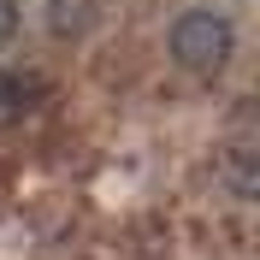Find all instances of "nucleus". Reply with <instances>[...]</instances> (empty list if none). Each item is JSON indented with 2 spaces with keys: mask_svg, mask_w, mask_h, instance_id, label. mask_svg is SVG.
<instances>
[{
  "mask_svg": "<svg viewBox=\"0 0 260 260\" xmlns=\"http://www.w3.org/2000/svg\"><path fill=\"white\" fill-rule=\"evenodd\" d=\"M166 48H172V65L189 71V77H219L231 65V48H237V30H231L225 12H207V6H195L172 24L166 36Z\"/></svg>",
  "mask_w": 260,
  "mask_h": 260,
  "instance_id": "nucleus-1",
  "label": "nucleus"
},
{
  "mask_svg": "<svg viewBox=\"0 0 260 260\" xmlns=\"http://www.w3.org/2000/svg\"><path fill=\"white\" fill-rule=\"evenodd\" d=\"M225 183H231V195H243V201L260 195V160H254V142H248V136H231V148H225Z\"/></svg>",
  "mask_w": 260,
  "mask_h": 260,
  "instance_id": "nucleus-2",
  "label": "nucleus"
},
{
  "mask_svg": "<svg viewBox=\"0 0 260 260\" xmlns=\"http://www.w3.org/2000/svg\"><path fill=\"white\" fill-rule=\"evenodd\" d=\"M89 24H95V0H48V30L59 36V42L83 36Z\"/></svg>",
  "mask_w": 260,
  "mask_h": 260,
  "instance_id": "nucleus-3",
  "label": "nucleus"
},
{
  "mask_svg": "<svg viewBox=\"0 0 260 260\" xmlns=\"http://www.w3.org/2000/svg\"><path fill=\"white\" fill-rule=\"evenodd\" d=\"M18 118H24V83L12 71H0V130H12Z\"/></svg>",
  "mask_w": 260,
  "mask_h": 260,
  "instance_id": "nucleus-4",
  "label": "nucleus"
},
{
  "mask_svg": "<svg viewBox=\"0 0 260 260\" xmlns=\"http://www.w3.org/2000/svg\"><path fill=\"white\" fill-rule=\"evenodd\" d=\"M18 30V0H0V42H12Z\"/></svg>",
  "mask_w": 260,
  "mask_h": 260,
  "instance_id": "nucleus-5",
  "label": "nucleus"
}]
</instances>
